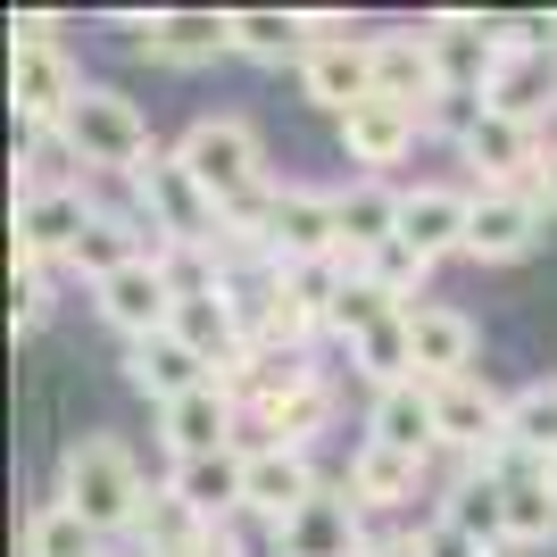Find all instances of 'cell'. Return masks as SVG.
I'll use <instances>...</instances> for the list:
<instances>
[{"label": "cell", "instance_id": "cell-11", "mask_svg": "<svg viewBox=\"0 0 557 557\" xmlns=\"http://www.w3.org/2000/svg\"><path fill=\"white\" fill-rule=\"evenodd\" d=\"M367 508L349 499V491H325V499H308L292 524H275V557H367Z\"/></svg>", "mask_w": 557, "mask_h": 557}, {"label": "cell", "instance_id": "cell-10", "mask_svg": "<svg viewBox=\"0 0 557 557\" xmlns=\"http://www.w3.org/2000/svg\"><path fill=\"white\" fill-rule=\"evenodd\" d=\"M483 109L549 134V116H557V50H499V67H491V84H483Z\"/></svg>", "mask_w": 557, "mask_h": 557}, {"label": "cell", "instance_id": "cell-6", "mask_svg": "<svg viewBox=\"0 0 557 557\" xmlns=\"http://www.w3.org/2000/svg\"><path fill=\"white\" fill-rule=\"evenodd\" d=\"M84 92H92V84L75 75V59H67L59 42L9 50V100H17V125H25V134H59Z\"/></svg>", "mask_w": 557, "mask_h": 557}, {"label": "cell", "instance_id": "cell-26", "mask_svg": "<svg viewBox=\"0 0 557 557\" xmlns=\"http://www.w3.org/2000/svg\"><path fill=\"white\" fill-rule=\"evenodd\" d=\"M442 516L458 524L466 541H474V549H491V557L508 549V491L491 483L483 466H466V474H458V491L442 499Z\"/></svg>", "mask_w": 557, "mask_h": 557}, {"label": "cell", "instance_id": "cell-3", "mask_svg": "<svg viewBox=\"0 0 557 557\" xmlns=\"http://www.w3.org/2000/svg\"><path fill=\"white\" fill-rule=\"evenodd\" d=\"M59 134L75 141V159H84V166H109V175H141V159H150V125H141V109L125 92H109V84H92V92L75 100V116L59 125Z\"/></svg>", "mask_w": 557, "mask_h": 557}, {"label": "cell", "instance_id": "cell-34", "mask_svg": "<svg viewBox=\"0 0 557 557\" xmlns=\"http://www.w3.org/2000/svg\"><path fill=\"white\" fill-rule=\"evenodd\" d=\"M367 275L383 283V292H392L399 308H417V292H424V275H433V258L424 250H408V242H383V250L367 258Z\"/></svg>", "mask_w": 557, "mask_h": 557}, {"label": "cell", "instance_id": "cell-29", "mask_svg": "<svg viewBox=\"0 0 557 557\" xmlns=\"http://www.w3.org/2000/svg\"><path fill=\"white\" fill-rule=\"evenodd\" d=\"M508 449L557 466V383H516L508 392Z\"/></svg>", "mask_w": 557, "mask_h": 557}, {"label": "cell", "instance_id": "cell-8", "mask_svg": "<svg viewBox=\"0 0 557 557\" xmlns=\"http://www.w3.org/2000/svg\"><path fill=\"white\" fill-rule=\"evenodd\" d=\"M159 442H166L175 466H184V458H216V449L242 442V399H233L225 383H200V392L166 399V408H159Z\"/></svg>", "mask_w": 557, "mask_h": 557}, {"label": "cell", "instance_id": "cell-16", "mask_svg": "<svg viewBox=\"0 0 557 557\" xmlns=\"http://www.w3.org/2000/svg\"><path fill=\"white\" fill-rule=\"evenodd\" d=\"M300 92L317 100V109H333V116H349L358 100H374V34L358 42H317V50H300Z\"/></svg>", "mask_w": 557, "mask_h": 557}, {"label": "cell", "instance_id": "cell-37", "mask_svg": "<svg viewBox=\"0 0 557 557\" xmlns=\"http://www.w3.org/2000/svg\"><path fill=\"white\" fill-rule=\"evenodd\" d=\"M417 549H424V557H491V549H474V541H466L458 524H449V516H433V524H424V533H417Z\"/></svg>", "mask_w": 557, "mask_h": 557}, {"label": "cell", "instance_id": "cell-20", "mask_svg": "<svg viewBox=\"0 0 557 557\" xmlns=\"http://www.w3.org/2000/svg\"><path fill=\"white\" fill-rule=\"evenodd\" d=\"M125 383L166 408V399L200 392V383H216V374H209L200 349H184V342H175V325H166V333H150V342H125Z\"/></svg>", "mask_w": 557, "mask_h": 557}, {"label": "cell", "instance_id": "cell-21", "mask_svg": "<svg viewBox=\"0 0 557 557\" xmlns=\"http://www.w3.org/2000/svg\"><path fill=\"white\" fill-rule=\"evenodd\" d=\"M166 491L184 499L200 524H233L242 516V491H250V458L242 449H216V458H184L166 474Z\"/></svg>", "mask_w": 557, "mask_h": 557}, {"label": "cell", "instance_id": "cell-19", "mask_svg": "<svg viewBox=\"0 0 557 557\" xmlns=\"http://www.w3.org/2000/svg\"><path fill=\"white\" fill-rule=\"evenodd\" d=\"M417 134H424V116L399 109V100H358V109L342 116V150H349V166H367V175L399 166L417 150Z\"/></svg>", "mask_w": 557, "mask_h": 557}, {"label": "cell", "instance_id": "cell-24", "mask_svg": "<svg viewBox=\"0 0 557 557\" xmlns=\"http://www.w3.org/2000/svg\"><path fill=\"white\" fill-rule=\"evenodd\" d=\"M367 442L399 449V458H424V449L442 442V433H433V392H424V383L374 392V408H367Z\"/></svg>", "mask_w": 557, "mask_h": 557}, {"label": "cell", "instance_id": "cell-9", "mask_svg": "<svg viewBox=\"0 0 557 557\" xmlns=\"http://www.w3.org/2000/svg\"><path fill=\"white\" fill-rule=\"evenodd\" d=\"M92 200L84 191H17V258L34 267H75V242L92 233Z\"/></svg>", "mask_w": 557, "mask_h": 557}, {"label": "cell", "instance_id": "cell-32", "mask_svg": "<svg viewBox=\"0 0 557 557\" xmlns=\"http://www.w3.org/2000/svg\"><path fill=\"white\" fill-rule=\"evenodd\" d=\"M233 50L275 67V59L308 50V17H292V9H233Z\"/></svg>", "mask_w": 557, "mask_h": 557}, {"label": "cell", "instance_id": "cell-17", "mask_svg": "<svg viewBox=\"0 0 557 557\" xmlns=\"http://www.w3.org/2000/svg\"><path fill=\"white\" fill-rule=\"evenodd\" d=\"M541 141L549 134H533V125H516V116H474V134L458 141L466 150V166L483 175L491 191H516V184H533V166H541Z\"/></svg>", "mask_w": 557, "mask_h": 557}, {"label": "cell", "instance_id": "cell-1", "mask_svg": "<svg viewBox=\"0 0 557 557\" xmlns=\"http://www.w3.org/2000/svg\"><path fill=\"white\" fill-rule=\"evenodd\" d=\"M59 499L109 541V533H134V524H141L150 483H141V466H134V449H125V442L84 433V442H67V458H59Z\"/></svg>", "mask_w": 557, "mask_h": 557}, {"label": "cell", "instance_id": "cell-18", "mask_svg": "<svg viewBox=\"0 0 557 557\" xmlns=\"http://www.w3.org/2000/svg\"><path fill=\"white\" fill-rule=\"evenodd\" d=\"M466 225H474V191H458V184L399 191V242H408V250L449 258V250H466Z\"/></svg>", "mask_w": 557, "mask_h": 557}, {"label": "cell", "instance_id": "cell-25", "mask_svg": "<svg viewBox=\"0 0 557 557\" xmlns=\"http://www.w3.org/2000/svg\"><path fill=\"white\" fill-rule=\"evenodd\" d=\"M383 242H399V191L383 175H358L342 191V258H374Z\"/></svg>", "mask_w": 557, "mask_h": 557}, {"label": "cell", "instance_id": "cell-28", "mask_svg": "<svg viewBox=\"0 0 557 557\" xmlns=\"http://www.w3.org/2000/svg\"><path fill=\"white\" fill-rule=\"evenodd\" d=\"M134 258H141V225H134V216H109V209H100V216H92V233L75 242V275L100 292V283L125 275Z\"/></svg>", "mask_w": 557, "mask_h": 557}, {"label": "cell", "instance_id": "cell-14", "mask_svg": "<svg viewBox=\"0 0 557 557\" xmlns=\"http://www.w3.org/2000/svg\"><path fill=\"white\" fill-rule=\"evenodd\" d=\"M92 300H100V317H109V325L125 333V342H150V333H166V325H175V283H166V267H159V258H134L125 275H109V283H100Z\"/></svg>", "mask_w": 557, "mask_h": 557}, {"label": "cell", "instance_id": "cell-22", "mask_svg": "<svg viewBox=\"0 0 557 557\" xmlns=\"http://www.w3.org/2000/svg\"><path fill=\"white\" fill-rule=\"evenodd\" d=\"M408 342H417V383L474 374V325H466L458 308H408Z\"/></svg>", "mask_w": 557, "mask_h": 557}, {"label": "cell", "instance_id": "cell-12", "mask_svg": "<svg viewBox=\"0 0 557 557\" xmlns=\"http://www.w3.org/2000/svg\"><path fill=\"white\" fill-rule=\"evenodd\" d=\"M141 34V50L159 67H209L233 50V17L225 9H159V17H125Z\"/></svg>", "mask_w": 557, "mask_h": 557}, {"label": "cell", "instance_id": "cell-27", "mask_svg": "<svg viewBox=\"0 0 557 557\" xmlns=\"http://www.w3.org/2000/svg\"><path fill=\"white\" fill-rule=\"evenodd\" d=\"M349 367L367 374L374 392H399V383H417V342H408V308H399V317H383L374 333H358V342H349Z\"/></svg>", "mask_w": 557, "mask_h": 557}, {"label": "cell", "instance_id": "cell-31", "mask_svg": "<svg viewBox=\"0 0 557 557\" xmlns=\"http://www.w3.org/2000/svg\"><path fill=\"white\" fill-rule=\"evenodd\" d=\"M25 557H109V549H100V533L67 499H42V508L25 516Z\"/></svg>", "mask_w": 557, "mask_h": 557}, {"label": "cell", "instance_id": "cell-4", "mask_svg": "<svg viewBox=\"0 0 557 557\" xmlns=\"http://www.w3.org/2000/svg\"><path fill=\"white\" fill-rule=\"evenodd\" d=\"M267 258H275V267H317V258H342V191L275 184V209H267Z\"/></svg>", "mask_w": 557, "mask_h": 557}, {"label": "cell", "instance_id": "cell-38", "mask_svg": "<svg viewBox=\"0 0 557 557\" xmlns=\"http://www.w3.org/2000/svg\"><path fill=\"white\" fill-rule=\"evenodd\" d=\"M524 191H533L541 209H549V216H557V134H549V141H541V166H533V184H524Z\"/></svg>", "mask_w": 557, "mask_h": 557}, {"label": "cell", "instance_id": "cell-36", "mask_svg": "<svg viewBox=\"0 0 557 557\" xmlns=\"http://www.w3.org/2000/svg\"><path fill=\"white\" fill-rule=\"evenodd\" d=\"M42 317H50L42 267H34V258H9V325H17V333H34Z\"/></svg>", "mask_w": 557, "mask_h": 557}, {"label": "cell", "instance_id": "cell-33", "mask_svg": "<svg viewBox=\"0 0 557 557\" xmlns=\"http://www.w3.org/2000/svg\"><path fill=\"white\" fill-rule=\"evenodd\" d=\"M383 317H399V300H392V292H383L374 275H349V292H342V308H333V325H325V333L358 342V333H374Z\"/></svg>", "mask_w": 557, "mask_h": 557}, {"label": "cell", "instance_id": "cell-2", "mask_svg": "<svg viewBox=\"0 0 557 557\" xmlns=\"http://www.w3.org/2000/svg\"><path fill=\"white\" fill-rule=\"evenodd\" d=\"M175 159L191 166V184L209 191L216 209H233V200H250V191H267V150H258V125L250 116H200L184 141H175Z\"/></svg>", "mask_w": 557, "mask_h": 557}, {"label": "cell", "instance_id": "cell-15", "mask_svg": "<svg viewBox=\"0 0 557 557\" xmlns=\"http://www.w3.org/2000/svg\"><path fill=\"white\" fill-rule=\"evenodd\" d=\"M308 499H325V483H317L308 449H258V458H250V491H242V516H258V524L275 533V524H292Z\"/></svg>", "mask_w": 557, "mask_h": 557}, {"label": "cell", "instance_id": "cell-30", "mask_svg": "<svg viewBox=\"0 0 557 557\" xmlns=\"http://www.w3.org/2000/svg\"><path fill=\"white\" fill-rule=\"evenodd\" d=\"M508 491V549H549L557 541V466L533 483H499Z\"/></svg>", "mask_w": 557, "mask_h": 557}, {"label": "cell", "instance_id": "cell-40", "mask_svg": "<svg viewBox=\"0 0 557 557\" xmlns=\"http://www.w3.org/2000/svg\"><path fill=\"white\" fill-rule=\"evenodd\" d=\"M499 557H508V549H499Z\"/></svg>", "mask_w": 557, "mask_h": 557}, {"label": "cell", "instance_id": "cell-35", "mask_svg": "<svg viewBox=\"0 0 557 557\" xmlns=\"http://www.w3.org/2000/svg\"><path fill=\"white\" fill-rule=\"evenodd\" d=\"M75 141L67 134H34L25 141V191H75Z\"/></svg>", "mask_w": 557, "mask_h": 557}, {"label": "cell", "instance_id": "cell-23", "mask_svg": "<svg viewBox=\"0 0 557 557\" xmlns=\"http://www.w3.org/2000/svg\"><path fill=\"white\" fill-rule=\"evenodd\" d=\"M417 483H424V458H399V449H383V442H358L349 449V499L358 508H408L417 499Z\"/></svg>", "mask_w": 557, "mask_h": 557}, {"label": "cell", "instance_id": "cell-13", "mask_svg": "<svg viewBox=\"0 0 557 557\" xmlns=\"http://www.w3.org/2000/svg\"><path fill=\"white\" fill-rule=\"evenodd\" d=\"M442 50H433V34H374V100H399V109L433 116V100H442Z\"/></svg>", "mask_w": 557, "mask_h": 557}, {"label": "cell", "instance_id": "cell-7", "mask_svg": "<svg viewBox=\"0 0 557 557\" xmlns=\"http://www.w3.org/2000/svg\"><path fill=\"white\" fill-rule=\"evenodd\" d=\"M541 233H549V209H541L533 191H491L474 184V225H466V258H483V267H516V258L541 250Z\"/></svg>", "mask_w": 557, "mask_h": 557}, {"label": "cell", "instance_id": "cell-5", "mask_svg": "<svg viewBox=\"0 0 557 557\" xmlns=\"http://www.w3.org/2000/svg\"><path fill=\"white\" fill-rule=\"evenodd\" d=\"M424 392H433V433H442L466 466H491L499 449H508V392H491V383H474V374L424 383Z\"/></svg>", "mask_w": 557, "mask_h": 557}, {"label": "cell", "instance_id": "cell-39", "mask_svg": "<svg viewBox=\"0 0 557 557\" xmlns=\"http://www.w3.org/2000/svg\"><path fill=\"white\" fill-rule=\"evenodd\" d=\"M367 557H424V549H417V533H392V541H374Z\"/></svg>", "mask_w": 557, "mask_h": 557}]
</instances>
